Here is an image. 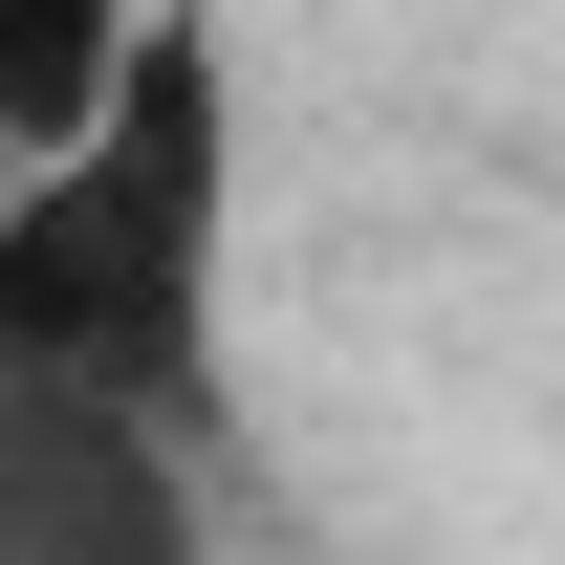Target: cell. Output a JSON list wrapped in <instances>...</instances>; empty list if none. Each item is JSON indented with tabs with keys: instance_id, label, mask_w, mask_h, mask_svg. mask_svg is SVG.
I'll use <instances>...</instances> for the list:
<instances>
[{
	"instance_id": "1",
	"label": "cell",
	"mask_w": 565,
	"mask_h": 565,
	"mask_svg": "<svg viewBox=\"0 0 565 565\" xmlns=\"http://www.w3.org/2000/svg\"><path fill=\"white\" fill-rule=\"evenodd\" d=\"M239 22L152 0L109 109L0 174V349L87 370L174 435H239Z\"/></svg>"
},
{
	"instance_id": "3",
	"label": "cell",
	"mask_w": 565,
	"mask_h": 565,
	"mask_svg": "<svg viewBox=\"0 0 565 565\" xmlns=\"http://www.w3.org/2000/svg\"><path fill=\"white\" fill-rule=\"evenodd\" d=\"M131 22H152V0H0V174H22V152H66L87 109H109Z\"/></svg>"
},
{
	"instance_id": "2",
	"label": "cell",
	"mask_w": 565,
	"mask_h": 565,
	"mask_svg": "<svg viewBox=\"0 0 565 565\" xmlns=\"http://www.w3.org/2000/svg\"><path fill=\"white\" fill-rule=\"evenodd\" d=\"M217 457L239 435H174L131 392H87V370L0 349V565H239Z\"/></svg>"
}]
</instances>
